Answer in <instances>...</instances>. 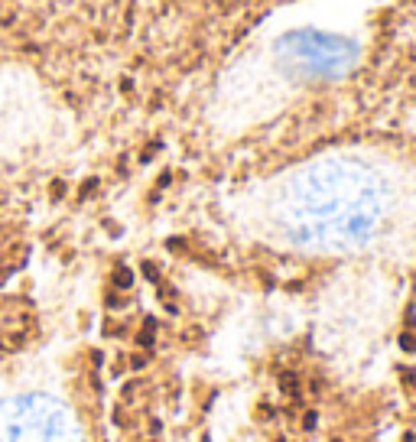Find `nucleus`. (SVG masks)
<instances>
[{
  "label": "nucleus",
  "mask_w": 416,
  "mask_h": 442,
  "mask_svg": "<svg viewBox=\"0 0 416 442\" xmlns=\"http://www.w3.org/2000/svg\"><path fill=\"white\" fill-rule=\"evenodd\" d=\"M0 442H81L78 423L55 393H0Z\"/></svg>",
  "instance_id": "f257e3e1"
},
{
  "label": "nucleus",
  "mask_w": 416,
  "mask_h": 442,
  "mask_svg": "<svg viewBox=\"0 0 416 442\" xmlns=\"http://www.w3.org/2000/svg\"><path fill=\"white\" fill-rule=\"evenodd\" d=\"M286 49L293 52L296 62H303L306 72L312 75H325V72H338L341 65L351 59V49L345 39H335V36H319V33H296L286 39Z\"/></svg>",
  "instance_id": "f03ea898"
}]
</instances>
